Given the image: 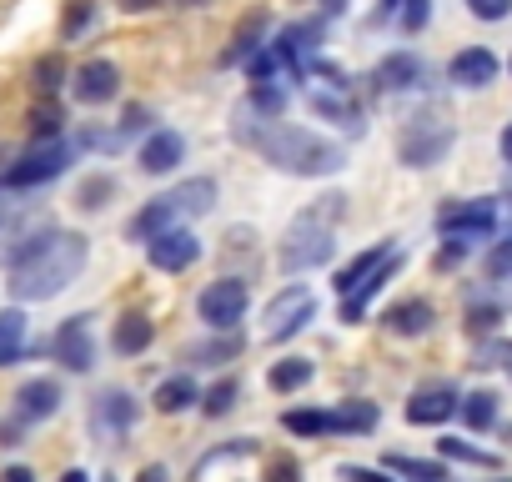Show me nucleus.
Here are the masks:
<instances>
[{
  "label": "nucleus",
  "instance_id": "f257e3e1",
  "mask_svg": "<svg viewBox=\"0 0 512 482\" xmlns=\"http://www.w3.org/2000/svg\"><path fill=\"white\" fill-rule=\"evenodd\" d=\"M236 141L251 146V151H262L277 171L287 176H337L347 166V151L337 141H322L317 131H302L282 116H256L251 106L236 111Z\"/></svg>",
  "mask_w": 512,
  "mask_h": 482
},
{
  "label": "nucleus",
  "instance_id": "f03ea898",
  "mask_svg": "<svg viewBox=\"0 0 512 482\" xmlns=\"http://www.w3.org/2000/svg\"><path fill=\"white\" fill-rule=\"evenodd\" d=\"M86 257H91V247H86V236H76V231H36L26 247L11 257V297L16 302H51V297H61L71 282H76V272L86 267Z\"/></svg>",
  "mask_w": 512,
  "mask_h": 482
},
{
  "label": "nucleus",
  "instance_id": "7ed1b4c3",
  "mask_svg": "<svg viewBox=\"0 0 512 482\" xmlns=\"http://www.w3.org/2000/svg\"><path fill=\"white\" fill-rule=\"evenodd\" d=\"M342 201L347 196L332 191V196H322L317 206H307L287 226V236H282V272H307V267H322L332 257V226L342 216Z\"/></svg>",
  "mask_w": 512,
  "mask_h": 482
},
{
  "label": "nucleus",
  "instance_id": "20e7f679",
  "mask_svg": "<svg viewBox=\"0 0 512 482\" xmlns=\"http://www.w3.org/2000/svg\"><path fill=\"white\" fill-rule=\"evenodd\" d=\"M452 141H457V131H452L447 111H432L427 106V111L407 116V126L397 131V161L412 166V171H427V166H437L452 151Z\"/></svg>",
  "mask_w": 512,
  "mask_h": 482
},
{
  "label": "nucleus",
  "instance_id": "39448f33",
  "mask_svg": "<svg viewBox=\"0 0 512 482\" xmlns=\"http://www.w3.org/2000/svg\"><path fill=\"white\" fill-rule=\"evenodd\" d=\"M377 417H382V412H377L372 402H342V407H332V412H322V407H297V412L282 417V427L297 432V437H337V432H372Z\"/></svg>",
  "mask_w": 512,
  "mask_h": 482
},
{
  "label": "nucleus",
  "instance_id": "423d86ee",
  "mask_svg": "<svg viewBox=\"0 0 512 482\" xmlns=\"http://www.w3.org/2000/svg\"><path fill=\"white\" fill-rule=\"evenodd\" d=\"M66 166H71V146L66 141H41L21 161H11L6 171H0V191H36V186L56 181Z\"/></svg>",
  "mask_w": 512,
  "mask_h": 482
},
{
  "label": "nucleus",
  "instance_id": "0eeeda50",
  "mask_svg": "<svg viewBox=\"0 0 512 482\" xmlns=\"http://www.w3.org/2000/svg\"><path fill=\"white\" fill-rule=\"evenodd\" d=\"M437 231L452 241H487L497 231V201L477 196V201H452L437 211Z\"/></svg>",
  "mask_w": 512,
  "mask_h": 482
},
{
  "label": "nucleus",
  "instance_id": "6e6552de",
  "mask_svg": "<svg viewBox=\"0 0 512 482\" xmlns=\"http://www.w3.org/2000/svg\"><path fill=\"white\" fill-rule=\"evenodd\" d=\"M246 302H251L246 282H236V277H221V282H211V287L196 297V312H201V322H206V327H216V332H231V327L246 317Z\"/></svg>",
  "mask_w": 512,
  "mask_h": 482
},
{
  "label": "nucleus",
  "instance_id": "1a4fd4ad",
  "mask_svg": "<svg viewBox=\"0 0 512 482\" xmlns=\"http://www.w3.org/2000/svg\"><path fill=\"white\" fill-rule=\"evenodd\" d=\"M312 312H317V297H312L307 287H287V292L267 307V337H272V342L297 337V332L312 322Z\"/></svg>",
  "mask_w": 512,
  "mask_h": 482
},
{
  "label": "nucleus",
  "instance_id": "9d476101",
  "mask_svg": "<svg viewBox=\"0 0 512 482\" xmlns=\"http://www.w3.org/2000/svg\"><path fill=\"white\" fill-rule=\"evenodd\" d=\"M196 257H201V236H191L186 226H171V231L146 241V262L156 272H186Z\"/></svg>",
  "mask_w": 512,
  "mask_h": 482
},
{
  "label": "nucleus",
  "instance_id": "9b49d317",
  "mask_svg": "<svg viewBox=\"0 0 512 482\" xmlns=\"http://www.w3.org/2000/svg\"><path fill=\"white\" fill-rule=\"evenodd\" d=\"M457 387H447V382H432V387H417L412 392V402H407V422L412 427H437V422H447L452 412H457Z\"/></svg>",
  "mask_w": 512,
  "mask_h": 482
},
{
  "label": "nucleus",
  "instance_id": "f8f14e48",
  "mask_svg": "<svg viewBox=\"0 0 512 482\" xmlns=\"http://www.w3.org/2000/svg\"><path fill=\"white\" fill-rule=\"evenodd\" d=\"M447 81L452 86H467V91H482V86L497 81V56L487 46H467V51H457L447 61Z\"/></svg>",
  "mask_w": 512,
  "mask_h": 482
},
{
  "label": "nucleus",
  "instance_id": "ddd939ff",
  "mask_svg": "<svg viewBox=\"0 0 512 482\" xmlns=\"http://www.w3.org/2000/svg\"><path fill=\"white\" fill-rule=\"evenodd\" d=\"M116 96H121V71L111 61H86L76 71V101L81 106H106Z\"/></svg>",
  "mask_w": 512,
  "mask_h": 482
},
{
  "label": "nucleus",
  "instance_id": "4468645a",
  "mask_svg": "<svg viewBox=\"0 0 512 482\" xmlns=\"http://www.w3.org/2000/svg\"><path fill=\"white\" fill-rule=\"evenodd\" d=\"M307 106H312L322 121H337V126H347V131H362V126H367L362 111L352 106L347 86H312V91H307Z\"/></svg>",
  "mask_w": 512,
  "mask_h": 482
},
{
  "label": "nucleus",
  "instance_id": "2eb2a0df",
  "mask_svg": "<svg viewBox=\"0 0 512 482\" xmlns=\"http://www.w3.org/2000/svg\"><path fill=\"white\" fill-rule=\"evenodd\" d=\"M56 357H61V367H66V372H91V362H96V347H91L86 317H71V322H61V332H56Z\"/></svg>",
  "mask_w": 512,
  "mask_h": 482
},
{
  "label": "nucleus",
  "instance_id": "dca6fc26",
  "mask_svg": "<svg viewBox=\"0 0 512 482\" xmlns=\"http://www.w3.org/2000/svg\"><path fill=\"white\" fill-rule=\"evenodd\" d=\"M136 417H141V407L131 402V392H101L96 397V432L101 437H121V432H131L136 427Z\"/></svg>",
  "mask_w": 512,
  "mask_h": 482
},
{
  "label": "nucleus",
  "instance_id": "f3484780",
  "mask_svg": "<svg viewBox=\"0 0 512 482\" xmlns=\"http://www.w3.org/2000/svg\"><path fill=\"white\" fill-rule=\"evenodd\" d=\"M181 156H186L181 131H151L146 146H141V171H146V176H166V171L181 166Z\"/></svg>",
  "mask_w": 512,
  "mask_h": 482
},
{
  "label": "nucleus",
  "instance_id": "a211bd4d",
  "mask_svg": "<svg viewBox=\"0 0 512 482\" xmlns=\"http://www.w3.org/2000/svg\"><path fill=\"white\" fill-rule=\"evenodd\" d=\"M56 407H61V387H56L51 377H36V382H26V387L16 392V417H21V422L56 417Z\"/></svg>",
  "mask_w": 512,
  "mask_h": 482
},
{
  "label": "nucleus",
  "instance_id": "6ab92c4d",
  "mask_svg": "<svg viewBox=\"0 0 512 482\" xmlns=\"http://www.w3.org/2000/svg\"><path fill=\"white\" fill-rule=\"evenodd\" d=\"M372 81H377L382 91H412V86L422 81V61H417L412 51H392V56L377 61Z\"/></svg>",
  "mask_w": 512,
  "mask_h": 482
},
{
  "label": "nucleus",
  "instance_id": "aec40b11",
  "mask_svg": "<svg viewBox=\"0 0 512 482\" xmlns=\"http://www.w3.org/2000/svg\"><path fill=\"white\" fill-rule=\"evenodd\" d=\"M387 332H397V337H422L432 322H437V312H432V302L427 297H407V302H397V307H387Z\"/></svg>",
  "mask_w": 512,
  "mask_h": 482
},
{
  "label": "nucleus",
  "instance_id": "412c9836",
  "mask_svg": "<svg viewBox=\"0 0 512 482\" xmlns=\"http://www.w3.org/2000/svg\"><path fill=\"white\" fill-rule=\"evenodd\" d=\"M176 216H181V211H176V201H171V196H156L151 206H141V211L131 216L126 236H131V241H151V236L171 231V226H176Z\"/></svg>",
  "mask_w": 512,
  "mask_h": 482
},
{
  "label": "nucleus",
  "instance_id": "4be33fe9",
  "mask_svg": "<svg viewBox=\"0 0 512 482\" xmlns=\"http://www.w3.org/2000/svg\"><path fill=\"white\" fill-rule=\"evenodd\" d=\"M151 337H156L151 317H141V312H126V317L116 322V332H111V347H116L121 357H136V352H146V347H151Z\"/></svg>",
  "mask_w": 512,
  "mask_h": 482
},
{
  "label": "nucleus",
  "instance_id": "5701e85b",
  "mask_svg": "<svg viewBox=\"0 0 512 482\" xmlns=\"http://www.w3.org/2000/svg\"><path fill=\"white\" fill-rule=\"evenodd\" d=\"M392 252H397V247H392V241H377V247H367L362 257H352V262H347V267L337 272V292L347 297V292H352L357 282H367V277H372V272H377V267H382V262L392 257Z\"/></svg>",
  "mask_w": 512,
  "mask_h": 482
},
{
  "label": "nucleus",
  "instance_id": "b1692460",
  "mask_svg": "<svg viewBox=\"0 0 512 482\" xmlns=\"http://www.w3.org/2000/svg\"><path fill=\"white\" fill-rule=\"evenodd\" d=\"M272 26V11H251L241 26H236V46L226 51V61H251L256 51H262L267 41H262V31Z\"/></svg>",
  "mask_w": 512,
  "mask_h": 482
},
{
  "label": "nucleus",
  "instance_id": "393cba45",
  "mask_svg": "<svg viewBox=\"0 0 512 482\" xmlns=\"http://www.w3.org/2000/svg\"><path fill=\"white\" fill-rule=\"evenodd\" d=\"M171 201H176V211H211L216 206V181L211 176H191V181H181L176 191H166Z\"/></svg>",
  "mask_w": 512,
  "mask_h": 482
},
{
  "label": "nucleus",
  "instance_id": "a878e982",
  "mask_svg": "<svg viewBox=\"0 0 512 482\" xmlns=\"http://www.w3.org/2000/svg\"><path fill=\"white\" fill-rule=\"evenodd\" d=\"M156 412H186L191 402H196V382L191 377H166V382H156Z\"/></svg>",
  "mask_w": 512,
  "mask_h": 482
},
{
  "label": "nucleus",
  "instance_id": "bb28decb",
  "mask_svg": "<svg viewBox=\"0 0 512 482\" xmlns=\"http://www.w3.org/2000/svg\"><path fill=\"white\" fill-rule=\"evenodd\" d=\"M312 362L307 357H287V362H277L272 372H267V382H272V392H297V387H307L312 382Z\"/></svg>",
  "mask_w": 512,
  "mask_h": 482
},
{
  "label": "nucleus",
  "instance_id": "cd10ccee",
  "mask_svg": "<svg viewBox=\"0 0 512 482\" xmlns=\"http://www.w3.org/2000/svg\"><path fill=\"white\" fill-rule=\"evenodd\" d=\"M457 412H462V422H467L472 432H487V427L497 422V397H492V392H467V397L457 402Z\"/></svg>",
  "mask_w": 512,
  "mask_h": 482
},
{
  "label": "nucleus",
  "instance_id": "c85d7f7f",
  "mask_svg": "<svg viewBox=\"0 0 512 482\" xmlns=\"http://www.w3.org/2000/svg\"><path fill=\"white\" fill-rule=\"evenodd\" d=\"M236 397H241V382H236V377H221V382H211V387L201 392V412H206V417H226V412L236 407Z\"/></svg>",
  "mask_w": 512,
  "mask_h": 482
},
{
  "label": "nucleus",
  "instance_id": "c756f323",
  "mask_svg": "<svg viewBox=\"0 0 512 482\" xmlns=\"http://www.w3.org/2000/svg\"><path fill=\"white\" fill-rule=\"evenodd\" d=\"M387 472H402L412 482H447V467L442 462H422V457H402V452L387 457Z\"/></svg>",
  "mask_w": 512,
  "mask_h": 482
},
{
  "label": "nucleus",
  "instance_id": "7c9ffc66",
  "mask_svg": "<svg viewBox=\"0 0 512 482\" xmlns=\"http://www.w3.org/2000/svg\"><path fill=\"white\" fill-rule=\"evenodd\" d=\"M21 337H26V317L21 312H0V367H11L21 357Z\"/></svg>",
  "mask_w": 512,
  "mask_h": 482
},
{
  "label": "nucleus",
  "instance_id": "2f4dec72",
  "mask_svg": "<svg viewBox=\"0 0 512 482\" xmlns=\"http://www.w3.org/2000/svg\"><path fill=\"white\" fill-rule=\"evenodd\" d=\"M437 452H442V457H452V462L497 467V457H492V452H482V447H472V442H462V437H442V442H437Z\"/></svg>",
  "mask_w": 512,
  "mask_h": 482
},
{
  "label": "nucleus",
  "instance_id": "473e14b6",
  "mask_svg": "<svg viewBox=\"0 0 512 482\" xmlns=\"http://www.w3.org/2000/svg\"><path fill=\"white\" fill-rule=\"evenodd\" d=\"M61 76H66V61L51 51V56H41V61H36V71H31V86H36L41 96H51V91L61 86Z\"/></svg>",
  "mask_w": 512,
  "mask_h": 482
},
{
  "label": "nucleus",
  "instance_id": "72a5a7b5",
  "mask_svg": "<svg viewBox=\"0 0 512 482\" xmlns=\"http://www.w3.org/2000/svg\"><path fill=\"white\" fill-rule=\"evenodd\" d=\"M111 191H116V181H111V176H86V181H81V191H76V206H86V211H101Z\"/></svg>",
  "mask_w": 512,
  "mask_h": 482
},
{
  "label": "nucleus",
  "instance_id": "f704fd0d",
  "mask_svg": "<svg viewBox=\"0 0 512 482\" xmlns=\"http://www.w3.org/2000/svg\"><path fill=\"white\" fill-rule=\"evenodd\" d=\"M251 111H256V116H282V111H287V91H277V86H267V81H256Z\"/></svg>",
  "mask_w": 512,
  "mask_h": 482
},
{
  "label": "nucleus",
  "instance_id": "c9c22d12",
  "mask_svg": "<svg viewBox=\"0 0 512 482\" xmlns=\"http://www.w3.org/2000/svg\"><path fill=\"white\" fill-rule=\"evenodd\" d=\"M427 16H432V0H397V26L407 36H417L427 26Z\"/></svg>",
  "mask_w": 512,
  "mask_h": 482
},
{
  "label": "nucleus",
  "instance_id": "e433bc0d",
  "mask_svg": "<svg viewBox=\"0 0 512 482\" xmlns=\"http://www.w3.org/2000/svg\"><path fill=\"white\" fill-rule=\"evenodd\" d=\"M56 131H61V111L56 106H36L31 111V141L41 146V141H56Z\"/></svg>",
  "mask_w": 512,
  "mask_h": 482
},
{
  "label": "nucleus",
  "instance_id": "4c0bfd02",
  "mask_svg": "<svg viewBox=\"0 0 512 482\" xmlns=\"http://www.w3.org/2000/svg\"><path fill=\"white\" fill-rule=\"evenodd\" d=\"M482 267H487V277H492V282L512 277V236H502V241H497V247L487 252V262H482Z\"/></svg>",
  "mask_w": 512,
  "mask_h": 482
},
{
  "label": "nucleus",
  "instance_id": "58836bf2",
  "mask_svg": "<svg viewBox=\"0 0 512 482\" xmlns=\"http://www.w3.org/2000/svg\"><path fill=\"white\" fill-rule=\"evenodd\" d=\"M497 322H502V307H492V302L467 312V332H472V337H487V332H497Z\"/></svg>",
  "mask_w": 512,
  "mask_h": 482
},
{
  "label": "nucleus",
  "instance_id": "ea45409f",
  "mask_svg": "<svg viewBox=\"0 0 512 482\" xmlns=\"http://www.w3.org/2000/svg\"><path fill=\"white\" fill-rule=\"evenodd\" d=\"M477 367H502V372L512 377V342H487V347L477 352Z\"/></svg>",
  "mask_w": 512,
  "mask_h": 482
},
{
  "label": "nucleus",
  "instance_id": "a19ab883",
  "mask_svg": "<svg viewBox=\"0 0 512 482\" xmlns=\"http://www.w3.org/2000/svg\"><path fill=\"white\" fill-rule=\"evenodd\" d=\"M467 11L477 21H507L512 16V0H467Z\"/></svg>",
  "mask_w": 512,
  "mask_h": 482
},
{
  "label": "nucleus",
  "instance_id": "79ce46f5",
  "mask_svg": "<svg viewBox=\"0 0 512 482\" xmlns=\"http://www.w3.org/2000/svg\"><path fill=\"white\" fill-rule=\"evenodd\" d=\"M236 352H241V337H226V342H211V347H196L191 357L211 367V362H221V357H236Z\"/></svg>",
  "mask_w": 512,
  "mask_h": 482
},
{
  "label": "nucleus",
  "instance_id": "37998d69",
  "mask_svg": "<svg viewBox=\"0 0 512 482\" xmlns=\"http://www.w3.org/2000/svg\"><path fill=\"white\" fill-rule=\"evenodd\" d=\"M267 482H302L297 457H272V462H267Z\"/></svg>",
  "mask_w": 512,
  "mask_h": 482
},
{
  "label": "nucleus",
  "instance_id": "c03bdc74",
  "mask_svg": "<svg viewBox=\"0 0 512 482\" xmlns=\"http://www.w3.org/2000/svg\"><path fill=\"white\" fill-rule=\"evenodd\" d=\"M86 26H91V0H76V6L66 11V26H61V31H66V41H71V36L86 31Z\"/></svg>",
  "mask_w": 512,
  "mask_h": 482
},
{
  "label": "nucleus",
  "instance_id": "a18cd8bd",
  "mask_svg": "<svg viewBox=\"0 0 512 482\" xmlns=\"http://www.w3.org/2000/svg\"><path fill=\"white\" fill-rule=\"evenodd\" d=\"M462 257H467V241H452V236H447V247L432 257V267H437V272H447V267H457Z\"/></svg>",
  "mask_w": 512,
  "mask_h": 482
},
{
  "label": "nucleus",
  "instance_id": "49530a36",
  "mask_svg": "<svg viewBox=\"0 0 512 482\" xmlns=\"http://www.w3.org/2000/svg\"><path fill=\"white\" fill-rule=\"evenodd\" d=\"M342 482H392V477L377 472V467H352V462H347V467H342Z\"/></svg>",
  "mask_w": 512,
  "mask_h": 482
},
{
  "label": "nucleus",
  "instance_id": "de8ad7c7",
  "mask_svg": "<svg viewBox=\"0 0 512 482\" xmlns=\"http://www.w3.org/2000/svg\"><path fill=\"white\" fill-rule=\"evenodd\" d=\"M146 121H151V116H146V106H131V111H126V121H121V136H131V131H146Z\"/></svg>",
  "mask_w": 512,
  "mask_h": 482
},
{
  "label": "nucleus",
  "instance_id": "09e8293b",
  "mask_svg": "<svg viewBox=\"0 0 512 482\" xmlns=\"http://www.w3.org/2000/svg\"><path fill=\"white\" fill-rule=\"evenodd\" d=\"M116 6H121L126 16H141V11H151V6H161V0H116Z\"/></svg>",
  "mask_w": 512,
  "mask_h": 482
},
{
  "label": "nucleus",
  "instance_id": "8fccbe9b",
  "mask_svg": "<svg viewBox=\"0 0 512 482\" xmlns=\"http://www.w3.org/2000/svg\"><path fill=\"white\" fill-rule=\"evenodd\" d=\"M0 482H36V472L31 467H6V472H0Z\"/></svg>",
  "mask_w": 512,
  "mask_h": 482
},
{
  "label": "nucleus",
  "instance_id": "3c124183",
  "mask_svg": "<svg viewBox=\"0 0 512 482\" xmlns=\"http://www.w3.org/2000/svg\"><path fill=\"white\" fill-rule=\"evenodd\" d=\"M136 482H171V477H166V467H156V462H151V467H141V477H136Z\"/></svg>",
  "mask_w": 512,
  "mask_h": 482
},
{
  "label": "nucleus",
  "instance_id": "603ef678",
  "mask_svg": "<svg viewBox=\"0 0 512 482\" xmlns=\"http://www.w3.org/2000/svg\"><path fill=\"white\" fill-rule=\"evenodd\" d=\"M497 151H502V161H507V166H512V121H507V126H502V141H497Z\"/></svg>",
  "mask_w": 512,
  "mask_h": 482
},
{
  "label": "nucleus",
  "instance_id": "864d4df0",
  "mask_svg": "<svg viewBox=\"0 0 512 482\" xmlns=\"http://www.w3.org/2000/svg\"><path fill=\"white\" fill-rule=\"evenodd\" d=\"M347 11V0H322V16H342Z\"/></svg>",
  "mask_w": 512,
  "mask_h": 482
},
{
  "label": "nucleus",
  "instance_id": "5fc2aeb1",
  "mask_svg": "<svg viewBox=\"0 0 512 482\" xmlns=\"http://www.w3.org/2000/svg\"><path fill=\"white\" fill-rule=\"evenodd\" d=\"M61 482H91V477H86V472H76V467H71V472H66V477H61Z\"/></svg>",
  "mask_w": 512,
  "mask_h": 482
},
{
  "label": "nucleus",
  "instance_id": "6e6d98bb",
  "mask_svg": "<svg viewBox=\"0 0 512 482\" xmlns=\"http://www.w3.org/2000/svg\"><path fill=\"white\" fill-rule=\"evenodd\" d=\"M186 6H206V0H186Z\"/></svg>",
  "mask_w": 512,
  "mask_h": 482
},
{
  "label": "nucleus",
  "instance_id": "4d7b16f0",
  "mask_svg": "<svg viewBox=\"0 0 512 482\" xmlns=\"http://www.w3.org/2000/svg\"><path fill=\"white\" fill-rule=\"evenodd\" d=\"M507 442H512V427H507Z\"/></svg>",
  "mask_w": 512,
  "mask_h": 482
},
{
  "label": "nucleus",
  "instance_id": "13d9d810",
  "mask_svg": "<svg viewBox=\"0 0 512 482\" xmlns=\"http://www.w3.org/2000/svg\"><path fill=\"white\" fill-rule=\"evenodd\" d=\"M502 482H512V477H502Z\"/></svg>",
  "mask_w": 512,
  "mask_h": 482
}]
</instances>
